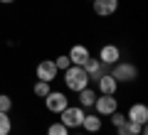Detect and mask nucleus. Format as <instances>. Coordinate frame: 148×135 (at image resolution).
Returning a JSON list of instances; mask_svg holds the SVG:
<instances>
[{
    "label": "nucleus",
    "instance_id": "obj_1",
    "mask_svg": "<svg viewBox=\"0 0 148 135\" xmlns=\"http://www.w3.org/2000/svg\"><path fill=\"white\" fill-rule=\"evenodd\" d=\"M64 88L67 91H72V94H79L82 88H86V86H91V81H89V76H86V71L82 66H69V69H64Z\"/></svg>",
    "mask_w": 148,
    "mask_h": 135
},
{
    "label": "nucleus",
    "instance_id": "obj_2",
    "mask_svg": "<svg viewBox=\"0 0 148 135\" xmlns=\"http://www.w3.org/2000/svg\"><path fill=\"white\" fill-rule=\"evenodd\" d=\"M111 76L119 81V86L121 83H133L138 79V69H136V64H131V62H123V59H119L116 64H111Z\"/></svg>",
    "mask_w": 148,
    "mask_h": 135
},
{
    "label": "nucleus",
    "instance_id": "obj_3",
    "mask_svg": "<svg viewBox=\"0 0 148 135\" xmlns=\"http://www.w3.org/2000/svg\"><path fill=\"white\" fill-rule=\"evenodd\" d=\"M84 113H86V111L82 108V106H72V103H69L67 108H64L62 113H59V123H62V125H67L69 130H72V128H82Z\"/></svg>",
    "mask_w": 148,
    "mask_h": 135
},
{
    "label": "nucleus",
    "instance_id": "obj_4",
    "mask_svg": "<svg viewBox=\"0 0 148 135\" xmlns=\"http://www.w3.org/2000/svg\"><path fill=\"white\" fill-rule=\"evenodd\" d=\"M94 113H99L101 118H109L114 111H119V98L116 96H106V94H99L94 101Z\"/></svg>",
    "mask_w": 148,
    "mask_h": 135
},
{
    "label": "nucleus",
    "instance_id": "obj_5",
    "mask_svg": "<svg viewBox=\"0 0 148 135\" xmlns=\"http://www.w3.org/2000/svg\"><path fill=\"white\" fill-rule=\"evenodd\" d=\"M67 106H69V98H67L64 91H49V94L45 96V108H47L49 113H57L59 115Z\"/></svg>",
    "mask_w": 148,
    "mask_h": 135
},
{
    "label": "nucleus",
    "instance_id": "obj_6",
    "mask_svg": "<svg viewBox=\"0 0 148 135\" xmlns=\"http://www.w3.org/2000/svg\"><path fill=\"white\" fill-rule=\"evenodd\" d=\"M35 76L40 79V81H47V83H52L54 79L59 76V71H57V66H54V59H42V62L35 66Z\"/></svg>",
    "mask_w": 148,
    "mask_h": 135
},
{
    "label": "nucleus",
    "instance_id": "obj_7",
    "mask_svg": "<svg viewBox=\"0 0 148 135\" xmlns=\"http://www.w3.org/2000/svg\"><path fill=\"white\" fill-rule=\"evenodd\" d=\"M96 94H106V96H116V91H119V81L114 76H111L109 71L106 74H101L99 79H96Z\"/></svg>",
    "mask_w": 148,
    "mask_h": 135
},
{
    "label": "nucleus",
    "instance_id": "obj_8",
    "mask_svg": "<svg viewBox=\"0 0 148 135\" xmlns=\"http://www.w3.org/2000/svg\"><path fill=\"white\" fill-rule=\"evenodd\" d=\"M99 59L104 66H111V64H116L119 59H121V49L116 47V44H104V47L99 49Z\"/></svg>",
    "mask_w": 148,
    "mask_h": 135
},
{
    "label": "nucleus",
    "instance_id": "obj_9",
    "mask_svg": "<svg viewBox=\"0 0 148 135\" xmlns=\"http://www.w3.org/2000/svg\"><path fill=\"white\" fill-rule=\"evenodd\" d=\"M91 7H94V15L111 17L119 10V0H91Z\"/></svg>",
    "mask_w": 148,
    "mask_h": 135
},
{
    "label": "nucleus",
    "instance_id": "obj_10",
    "mask_svg": "<svg viewBox=\"0 0 148 135\" xmlns=\"http://www.w3.org/2000/svg\"><path fill=\"white\" fill-rule=\"evenodd\" d=\"M67 57H69V62H72L74 66H84V62L91 57V52H89L86 44H72V49L67 52Z\"/></svg>",
    "mask_w": 148,
    "mask_h": 135
},
{
    "label": "nucleus",
    "instance_id": "obj_11",
    "mask_svg": "<svg viewBox=\"0 0 148 135\" xmlns=\"http://www.w3.org/2000/svg\"><path fill=\"white\" fill-rule=\"evenodd\" d=\"M126 120H133V123H148V106L146 103H131L126 111Z\"/></svg>",
    "mask_w": 148,
    "mask_h": 135
},
{
    "label": "nucleus",
    "instance_id": "obj_12",
    "mask_svg": "<svg viewBox=\"0 0 148 135\" xmlns=\"http://www.w3.org/2000/svg\"><path fill=\"white\" fill-rule=\"evenodd\" d=\"M82 128H84V133H91V135H96L101 128H104V120H101V115L99 113H84V120H82Z\"/></svg>",
    "mask_w": 148,
    "mask_h": 135
},
{
    "label": "nucleus",
    "instance_id": "obj_13",
    "mask_svg": "<svg viewBox=\"0 0 148 135\" xmlns=\"http://www.w3.org/2000/svg\"><path fill=\"white\" fill-rule=\"evenodd\" d=\"M82 69L86 71V76H89V81H96V79H99L101 74H106V69H109V66H104V64H101L99 59L89 57V59L84 62V66H82Z\"/></svg>",
    "mask_w": 148,
    "mask_h": 135
},
{
    "label": "nucleus",
    "instance_id": "obj_14",
    "mask_svg": "<svg viewBox=\"0 0 148 135\" xmlns=\"http://www.w3.org/2000/svg\"><path fill=\"white\" fill-rule=\"evenodd\" d=\"M96 96H99V94H96V91H94L91 86L82 88L79 94H77V106H82L84 111H86V108H94V101H96Z\"/></svg>",
    "mask_w": 148,
    "mask_h": 135
},
{
    "label": "nucleus",
    "instance_id": "obj_15",
    "mask_svg": "<svg viewBox=\"0 0 148 135\" xmlns=\"http://www.w3.org/2000/svg\"><path fill=\"white\" fill-rule=\"evenodd\" d=\"M141 128H143L141 123H133V120H126L123 125H119V128H116V135H138V133H141Z\"/></svg>",
    "mask_w": 148,
    "mask_h": 135
},
{
    "label": "nucleus",
    "instance_id": "obj_16",
    "mask_svg": "<svg viewBox=\"0 0 148 135\" xmlns=\"http://www.w3.org/2000/svg\"><path fill=\"white\" fill-rule=\"evenodd\" d=\"M49 91H52V83L40 81V79H37V81H35V86H32V94H35L37 98H45V96H47Z\"/></svg>",
    "mask_w": 148,
    "mask_h": 135
},
{
    "label": "nucleus",
    "instance_id": "obj_17",
    "mask_svg": "<svg viewBox=\"0 0 148 135\" xmlns=\"http://www.w3.org/2000/svg\"><path fill=\"white\" fill-rule=\"evenodd\" d=\"M10 133H12V118L10 113L0 111V135H10Z\"/></svg>",
    "mask_w": 148,
    "mask_h": 135
},
{
    "label": "nucleus",
    "instance_id": "obj_18",
    "mask_svg": "<svg viewBox=\"0 0 148 135\" xmlns=\"http://www.w3.org/2000/svg\"><path fill=\"white\" fill-rule=\"evenodd\" d=\"M47 135H69V128H67V125H62V123L57 120V123L47 125Z\"/></svg>",
    "mask_w": 148,
    "mask_h": 135
},
{
    "label": "nucleus",
    "instance_id": "obj_19",
    "mask_svg": "<svg viewBox=\"0 0 148 135\" xmlns=\"http://www.w3.org/2000/svg\"><path fill=\"white\" fill-rule=\"evenodd\" d=\"M109 120H111V125H114V128H119V125L126 123V113H121V111H114V113L109 115Z\"/></svg>",
    "mask_w": 148,
    "mask_h": 135
},
{
    "label": "nucleus",
    "instance_id": "obj_20",
    "mask_svg": "<svg viewBox=\"0 0 148 135\" xmlns=\"http://www.w3.org/2000/svg\"><path fill=\"white\" fill-rule=\"evenodd\" d=\"M54 66H57V71H64V69H69V66H72V62H69V57H67V54H59V57L54 59Z\"/></svg>",
    "mask_w": 148,
    "mask_h": 135
},
{
    "label": "nucleus",
    "instance_id": "obj_21",
    "mask_svg": "<svg viewBox=\"0 0 148 135\" xmlns=\"http://www.w3.org/2000/svg\"><path fill=\"white\" fill-rule=\"evenodd\" d=\"M10 108H12V98L8 94H0V111L3 113H10Z\"/></svg>",
    "mask_w": 148,
    "mask_h": 135
},
{
    "label": "nucleus",
    "instance_id": "obj_22",
    "mask_svg": "<svg viewBox=\"0 0 148 135\" xmlns=\"http://www.w3.org/2000/svg\"><path fill=\"white\" fill-rule=\"evenodd\" d=\"M0 3H3V5H10V3H15V0H0Z\"/></svg>",
    "mask_w": 148,
    "mask_h": 135
},
{
    "label": "nucleus",
    "instance_id": "obj_23",
    "mask_svg": "<svg viewBox=\"0 0 148 135\" xmlns=\"http://www.w3.org/2000/svg\"><path fill=\"white\" fill-rule=\"evenodd\" d=\"M69 135H72V133H69ZM74 135H91V133H74Z\"/></svg>",
    "mask_w": 148,
    "mask_h": 135
},
{
    "label": "nucleus",
    "instance_id": "obj_24",
    "mask_svg": "<svg viewBox=\"0 0 148 135\" xmlns=\"http://www.w3.org/2000/svg\"><path fill=\"white\" fill-rule=\"evenodd\" d=\"M89 3H91V0H89Z\"/></svg>",
    "mask_w": 148,
    "mask_h": 135
}]
</instances>
